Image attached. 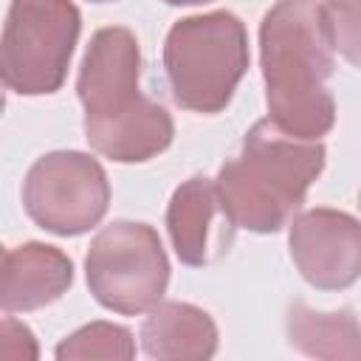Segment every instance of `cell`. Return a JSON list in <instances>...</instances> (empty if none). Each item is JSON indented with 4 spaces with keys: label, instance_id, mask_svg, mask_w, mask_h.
<instances>
[{
    "label": "cell",
    "instance_id": "8fae6325",
    "mask_svg": "<svg viewBox=\"0 0 361 361\" xmlns=\"http://www.w3.org/2000/svg\"><path fill=\"white\" fill-rule=\"evenodd\" d=\"M85 135L96 152L118 164L147 161L172 144L175 124L169 113L147 96H138L113 118H85Z\"/></svg>",
    "mask_w": 361,
    "mask_h": 361
},
{
    "label": "cell",
    "instance_id": "5b68a950",
    "mask_svg": "<svg viewBox=\"0 0 361 361\" xmlns=\"http://www.w3.org/2000/svg\"><path fill=\"white\" fill-rule=\"evenodd\" d=\"M87 285L96 302L116 313L152 310L169 285V259L161 237L147 223L116 220L87 248Z\"/></svg>",
    "mask_w": 361,
    "mask_h": 361
},
{
    "label": "cell",
    "instance_id": "2e32d148",
    "mask_svg": "<svg viewBox=\"0 0 361 361\" xmlns=\"http://www.w3.org/2000/svg\"><path fill=\"white\" fill-rule=\"evenodd\" d=\"M0 358L3 361H31V358H37V341H34L31 330L25 324H20L17 319H11V313H6V319H3Z\"/></svg>",
    "mask_w": 361,
    "mask_h": 361
},
{
    "label": "cell",
    "instance_id": "6da1fadb",
    "mask_svg": "<svg viewBox=\"0 0 361 361\" xmlns=\"http://www.w3.org/2000/svg\"><path fill=\"white\" fill-rule=\"evenodd\" d=\"M333 37L322 3L279 0L259 25L268 118L288 135L316 141L336 121L327 90L333 73Z\"/></svg>",
    "mask_w": 361,
    "mask_h": 361
},
{
    "label": "cell",
    "instance_id": "277c9868",
    "mask_svg": "<svg viewBox=\"0 0 361 361\" xmlns=\"http://www.w3.org/2000/svg\"><path fill=\"white\" fill-rule=\"evenodd\" d=\"M79 28L82 17L71 0H11L0 45L3 85L23 96L59 90Z\"/></svg>",
    "mask_w": 361,
    "mask_h": 361
},
{
    "label": "cell",
    "instance_id": "e0dca14e",
    "mask_svg": "<svg viewBox=\"0 0 361 361\" xmlns=\"http://www.w3.org/2000/svg\"><path fill=\"white\" fill-rule=\"evenodd\" d=\"M172 6H195V3H209V0H166Z\"/></svg>",
    "mask_w": 361,
    "mask_h": 361
},
{
    "label": "cell",
    "instance_id": "ac0fdd59",
    "mask_svg": "<svg viewBox=\"0 0 361 361\" xmlns=\"http://www.w3.org/2000/svg\"><path fill=\"white\" fill-rule=\"evenodd\" d=\"M90 3H107V0H90Z\"/></svg>",
    "mask_w": 361,
    "mask_h": 361
},
{
    "label": "cell",
    "instance_id": "30bf717a",
    "mask_svg": "<svg viewBox=\"0 0 361 361\" xmlns=\"http://www.w3.org/2000/svg\"><path fill=\"white\" fill-rule=\"evenodd\" d=\"M73 282L71 259L42 243H25L3 254L0 302L6 313L37 310L56 302Z\"/></svg>",
    "mask_w": 361,
    "mask_h": 361
},
{
    "label": "cell",
    "instance_id": "3957f363",
    "mask_svg": "<svg viewBox=\"0 0 361 361\" xmlns=\"http://www.w3.org/2000/svg\"><path fill=\"white\" fill-rule=\"evenodd\" d=\"M164 68L180 107L195 113L223 110L248 68L245 25L231 11L178 20L164 42Z\"/></svg>",
    "mask_w": 361,
    "mask_h": 361
},
{
    "label": "cell",
    "instance_id": "52a82bcc",
    "mask_svg": "<svg viewBox=\"0 0 361 361\" xmlns=\"http://www.w3.org/2000/svg\"><path fill=\"white\" fill-rule=\"evenodd\" d=\"M290 257L313 288H350L361 276V223L336 209L302 212L290 223Z\"/></svg>",
    "mask_w": 361,
    "mask_h": 361
},
{
    "label": "cell",
    "instance_id": "7a4b0ae2",
    "mask_svg": "<svg viewBox=\"0 0 361 361\" xmlns=\"http://www.w3.org/2000/svg\"><path fill=\"white\" fill-rule=\"evenodd\" d=\"M324 169V147L282 133L271 118L257 121L240 155L217 175L223 206L237 228L279 231L302 206L310 183Z\"/></svg>",
    "mask_w": 361,
    "mask_h": 361
},
{
    "label": "cell",
    "instance_id": "4fadbf2b",
    "mask_svg": "<svg viewBox=\"0 0 361 361\" xmlns=\"http://www.w3.org/2000/svg\"><path fill=\"white\" fill-rule=\"evenodd\" d=\"M290 344L316 358H361V324L350 310H310L296 302L288 313Z\"/></svg>",
    "mask_w": 361,
    "mask_h": 361
},
{
    "label": "cell",
    "instance_id": "ba28073f",
    "mask_svg": "<svg viewBox=\"0 0 361 361\" xmlns=\"http://www.w3.org/2000/svg\"><path fill=\"white\" fill-rule=\"evenodd\" d=\"M141 54L133 31L121 25L99 28L85 51L76 93L85 107V118H113L127 110L138 93Z\"/></svg>",
    "mask_w": 361,
    "mask_h": 361
},
{
    "label": "cell",
    "instance_id": "9a60e30c",
    "mask_svg": "<svg viewBox=\"0 0 361 361\" xmlns=\"http://www.w3.org/2000/svg\"><path fill=\"white\" fill-rule=\"evenodd\" d=\"M333 48L361 68V0H324L322 3Z\"/></svg>",
    "mask_w": 361,
    "mask_h": 361
},
{
    "label": "cell",
    "instance_id": "9c48e42d",
    "mask_svg": "<svg viewBox=\"0 0 361 361\" xmlns=\"http://www.w3.org/2000/svg\"><path fill=\"white\" fill-rule=\"evenodd\" d=\"M166 228L180 262L209 265L228 251L237 226L223 206L217 180L195 175L175 189L166 209Z\"/></svg>",
    "mask_w": 361,
    "mask_h": 361
},
{
    "label": "cell",
    "instance_id": "5bb4252c",
    "mask_svg": "<svg viewBox=\"0 0 361 361\" xmlns=\"http://www.w3.org/2000/svg\"><path fill=\"white\" fill-rule=\"evenodd\" d=\"M133 336L110 322H93L56 347V358H133Z\"/></svg>",
    "mask_w": 361,
    "mask_h": 361
},
{
    "label": "cell",
    "instance_id": "8992f818",
    "mask_svg": "<svg viewBox=\"0 0 361 361\" xmlns=\"http://www.w3.org/2000/svg\"><path fill=\"white\" fill-rule=\"evenodd\" d=\"M110 203V183L102 164L85 152H48L34 161L23 180L28 217L54 234L73 237L93 228Z\"/></svg>",
    "mask_w": 361,
    "mask_h": 361
},
{
    "label": "cell",
    "instance_id": "7c38bea8",
    "mask_svg": "<svg viewBox=\"0 0 361 361\" xmlns=\"http://www.w3.org/2000/svg\"><path fill=\"white\" fill-rule=\"evenodd\" d=\"M144 353L164 361H200L217 350V327L206 310L186 302H158L141 327Z\"/></svg>",
    "mask_w": 361,
    "mask_h": 361
}]
</instances>
